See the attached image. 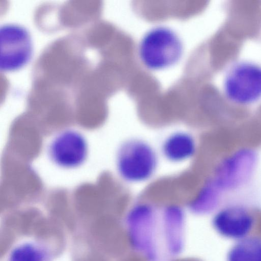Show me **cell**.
Masks as SVG:
<instances>
[{
  "mask_svg": "<svg viewBox=\"0 0 261 261\" xmlns=\"http://www.w3.org/2000/svg\"><path fill=\"white\" fill-rule=\"evenodd\" d=\"M184 45L178 34L164 25L152 27L141 37L138 57L147 69L157 71L176 65L183 56Z\"/></svg>",
  "mask_w": 261,
  "mask_h": 261,
  "instance_id": "cell-1",
  "label": "cell"
},
{
  "mask_svg": "<svg viewBox=\"0 0 261 261\" xmlns=\"http://www.w3.org/2000/svg\"><path fill=\"white\" fill-rule=\"evenodd\" d=\"M158 161L156 152L148 143L132 139L119 147L116 155V169L125 181L140 182L152 177L156 169Z\"/></svg>",
  "mask_w": 261,
  "mask_h": 261,
  "instance_id": "cell-2",
  "label": "cell"
},
{
  "mask_svg": "<svg viewBox=\"0 0 261 261\" xmlns=\"http://www.w3.org/2000/svg\"><path fill=\"white\" fill-rule=\"evenodd\" d=\"M226 98L239 106H247L261 99V65L240 61L232 65L223 82Z\"/></svg>",
  "mask_w": 261,
  "mask_h": 261,
  "instance_id": "cell-3",
  "label": "cell"
},
{
  "mask_svg": "<svg viewBox=\"0 0 261 261\" xmlns=\"http://www.w3.org/2000/svg\"><path fill=\"white\" fill-rule=\"evenodd\" d=\"M257 161V153L252 148L237 149L220 161L212 179L223 193L237 191L250 180Z\"/></svg>",
  "mask_w": 261,
  "mask_h": 261,
  "instance_id": "cell-4",
  "label": "cell"
},
{
  "mask_svg": "<svg viewBox=\"0 0 261 261\" xmlns=\"http://www.w3.org/2000/svg\"><path fill=\"white\" fill-rule=\"evenodd\" d=\"M33 54L32 38L28 30L16 24L0 28V70L14 71L26 65Z\"/></svg>",
  "mask_w": 261,
  "mask_h": 261,
  "instance_id": "cell-5",
  "label": "cell"
},
{
  "mask_svg": "<svg viewBox=\"0 0 261 261\" xmlns=\"http://www.w3.org/2000/svg\"><path fill=\"white\" fill-rule=\"evenodd\" d=\"M48 153L51 161L66 169L77 167L85 161L88 144L80 132L66 129L59 133L49 143Z\"/></svg>",
  "mask_w": 261,
  "mask_h": 261,
  "instance_id": "cell-6",
  "label": "cell"
},
{
  "mask_svg": "<svg viewBox=\"0 0 261 261\" xmlns=\"http://www.w3.org/2000/svg\"><path fill=\"white\" fill-rule=\"evenodd\" d=\"M254 222L251 211L246 206L237 203L221 207L213 220V226L220 234L237 240L248 236Z\"/></svg>",
  "mask_w": 261,
  "mask_h": 261,
  "instance_id": "cell-7",
  "label": "cell"
},
{
  "mask_svg": "<svg viewBox=\"0 0 261 261\" xmlns=\"http://www.w3.org/2000/svg\"><path fill=\"white\" fill-rule=\"evenodd\" d=\"M162 150L164 156L173 162H181L191 158L196 153V143L190 134L178 132L172 134L164 141Z\"/></svg>",
  "mask_w": 261,
  "mask_h": 261,
  "instance_id": "cell-8",
  "label": "cell"
},
{
  "mask_svg": "<svg viewBox=\"0 0 261 261\" xmlns=\"http://www.w3.org/2000/svg\"><path fill=\"white\" fill-rule=\"evenodd\" d=\"M227 261H261V238L248 236L238 240L228 251Z\"/></svg>",
  "mask_w": 261,
  "mask_h": 261,
  "instance_id": "cell-9",
  "label": "cell"
},
{
  "mask_svg": "<svg viewBox=\"0 0 261 261\" xmlns=\"http://www.w3.org/2000/svg\"><path fill=\"white\" fill-rule=\"evenodd\" d=\"M7 261H52V257L46 247L30 241L15 246L10 251Z\"/></svg>",
  "mask_w": 261,
  "mask_h": 261,
  "instance_id": "cell-10",
  "label": "cell"
}]
</instances>
